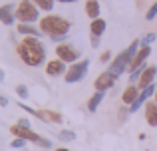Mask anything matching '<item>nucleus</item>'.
<instances>
[{"label": "nucleus", "instance_id": "14", "mask_svg": "<svg viewBox=\"0 0 157 151\" xmlns=\"http://www.w3.org/2000/svg\"><path fill=\"white\" fill-rule=\"evenodd\" d=\"M139 97V92H137V85H133V84H129L125 89H123V93H121V100H123V104H133L135 100Z\"/></svg>", "mask_w": 157, "mask_h": 151}, {"label": "nucleus", "instance_id": "2", "mask_svg": "<svg viewBox=\"0 0 157 151\" xmlns=\"http://www.w3.org/2000/svg\"><path fill=\"white\" fill-rule=\"evenodd\" d=\"M70 26H72L70 20L62 18V16H56V14H48L40 20V30H42V34L50 36V40H56V42L68 36Z\"/></svg>", "mask_w": 157, "mask_h": 151}, {"label": "nucleus", "instance_id": "19", "mask_svg": "<svg viewBox=\"0 0 157 151\" xmlns=\"http://www.w3.org/2000/svg\"><path fill=\"white\" fill-rule=\"evenodd\" d=\"M38 117H42L44 121H56V123L62 121V115L60 113H54V111H38Z\"/></svg>", "mask_w": 157, "mask_h": 151}, {"label": "nucleus", "instance_id": "9", "mask_svg": "<svg viewBox=\"0 0 157 151\" xmlns=\"http://www.w3.org/2000/svg\"><path fill=\"white\" fill-rule=\"evenodd\" d=\"M115 77L111 72H104V74H100L96 77V81H94V88H96V92H105V89H109L111 85L115 84Z\"/></svg>", "mask_w": 157, "mask_h": 151}, {"label": "nucleus", "instance_id": "6", "mask_svg": "<svg viewBox=\"0 0 157 151\" xmlns=\"http://www.w3.org/2000/svg\"><path fill=\"white\" fill-rule=\"evenodd\" d=\"M90 70V60H82V62H74L70 64L68 72H66V84H76V81L84 80L86 74H88Z\"/></svg>", "mask_w": 157, "mask_h": 151}, {"label": "nucleus", "instance_id": "25", "mask_svg": "<svg viewBox=\"0 0 157 151\" xmlns=\"http://www.w3.org/2000/svg\"><path fill=\"white\" fill-rule=\"evenodd\" d=\"M12 147H24V145H26V139H22V137H16L14 141H12Z\"/></svg>", "mask_w": 157, "mask_h": 151}, {"label": "nucleus", "instance_id": "26", "mask_svg": "<svg viewBox=\"0 0 157 151\" xmlns=\"http://www.w3.org/2000/svg\"><path fill=\"white\" fill-rule=\"evenodd\" d=\"M16 125H18V127H30V121H28L26 117H22V119H18V123H16Z\"/></svg>", "mask_w": 157, "mask_h": 151}, {"label": "nucleus", "instance_id": "32", "mask_svg": "<svg viewBox=\"0 0 157 151\" xmlns=\"http://www.w3.org/2000/svg\"><path fill=\"white\" fill-rule=\"evenodd\" d=\"M155 101H157V92H155Z\"/></svg>", "mask_w": 157, "mask_h": 151}, {"label": "nucleus", "instance_id": "16", "mask_svg": "<svg viewBox=\"0 0 157 151\" xmlns=\"http://www.w3.org/2000/svg\"><path fill=\"white\" fill-rule=\"evenodd\" d=\"M16 30H18L20 34H24V36H36V38H40V36H42V30L34 28L32 24H20L18 22V28H16Z\"/></svg>", "mask_w": 157, "mask_h": 151}, {"label": "nucleus", "instance_id": "11", "mask_svg": "<svg viewBox=\"0 0 157 151\" xmlns=\"http://www.w3.org/2000/svg\"><path fill=\"white\" fill-rule=\"evenodd\" d=\"M0 22H2L4 26H12V24L16 22V8L12 6V4L0 6Z\"/></svg>", "mask_w": 157, "mask_h": 151}, {"label": "nucleus", "instance_id": "3", "mask_svg": "<svg viewBox=\"0 0 157 151\" xmlns=\"http://www.w3.org/2000/svg\"><path fill=\"white\" fill-rule=\"evenodd\" d=\"M139 48H141V42H137V40H135V42L131 44L129 48H125L123 52H119V54L115 56L113 62L109 64V70H107V72H111V74H113L115 77H119V76L123 74V72L127 70V68L131 66V62H133L135 54L139 52Z\"/></svg>", "mask_w": 157, "mask_h": 151}, {"label": "nucleus", "instance_id": "15", "mask_svg": "<svg viewBox=\"0 0 157 151\" xmlns=\"http://www.w3.org/2000/svg\"><path fill=\"white\" fill-rule=\"evenodd\" d=\"M105 20L104 18H96L92 20V24H90V32H92V36H98V38H101V34L105 32Z\"/></svg>", "mask_w": 157, "mask_h": 151}, {"label": "nucleus", "instance_id": "22", "mask_svg": "<svg viewBox=\"0 0 157 151\" xmlns=\"http://www.w3.org/2000/svg\"><path fill=\"white\" fill-rule=\"evenodd\" d=\"M16 93H18V97H20V100H26V97L30 96V93H28V88H26L24 84L16 85Z\"/></svg>", "mask_w": 157, "mask_h": 151}, {"label": "nucleus", "instance_id": "23", "mask_svg": "<svg viewBox=\"0 0 157 151\" xmlns=\"http://www.w3.org/2000/svg\"><path fill=\"white\" fill-rule=\"evenodd\" d=\"M155 16H157V2L151 4V8L147 10V14H145V20H153Z\"/></svg>", "mask_w": 157, "mask_h": 151}, {"label": "nucleus", "instance_id": "30", "mask_svg": "<svg viewBox=\"0 0 157 151\" xmlns=\"http://www.w3.org/2000/svg\"><path fill=\"white\" fill-rule=\"evenodd\" d=\"M0 105H8V100L4 96H0Z\"/></svg>", "mask_w": 157, "mask_h": 151}, {"label": "nucleus", "instance_id": "20", "mask_svg": "<svg viewBox=\"0 0 157 151\" xmlns=\"http://www.w3.org/2000/svg\"><path fill=\"white\" fill-rule=\"evenodd\" d=\"M32 2H34L36 6L40 8V10H44V12H52L54 2H56V0H32Z\"/></svg>", "mask_w": 157, "mask_h": 151}, {"label": "nucleus", "instance_id": "17", "mask_svg": "<svg viewBox=\"0 0 157 151\" xmlns=\"http://www.w3.org/2000/svg\"><path fill=\"white\" fill-rule=\"evenodd\" d=\"M86 14L92 20L100 18V2H98V0H88V2H86Z\"/></svg>", "mask_w": 157, "mask_h": 151}, {"label": "nucleus", "instance_id": "21", "mask_svg": "<svg viewBox=\"0 0 157 151\" xmlns=\"http://www.w3.org/2000/svg\"><path fill=\"white\" fill-rule=\"evenodd\" d=\"M58 137H60L62 141H74V139H76V133H74L72 129H62Z\"/></svg>", "mask_w": 157, "mask_h": 151}, {"label": "nucleus", "instance_id": "4", "mask_svg": "<svg viewBox=\"0 0 157 151\" xmlns=\"http://www.w3.org/2000/svg\"><path fill=\"white\" fill-rule=\"evenodd\" d=\"M38 10L40 8L36 6L32 0H20L18 6H16V20L20 24H34L38 20Z\"/></svg>", "mask_w": 157, "mask_h": 151}, {"label": "nucleus", "instance_id": "13", "mask_svg": "<svg viewBox=\"0 0 157 151\" xmlns=\"http://www.w3.org/2000/svg\"><path fill=\"white\" fill-rule=\"evenodd\" d=\"M145 121L151 127H157V101H147L145 104Z\"/></svg>", "mask_w": 157, "mask_h": 151}, {"label": "nucleus", "instance_id": "10", "mask_svg": "<svg viewBox=\"0 0 157 151\" xmlns=\"http://www.w3.org/2000/svg\"><path fill=\"white\" fill-rule=\"evenodd\" d=\"M155 76H157V66H147L145 70L141 72V76H139V80H137V85H139L141 89H145L147 85H151V84H153Z\"/></svg>", "mask_w": 157, "mask_h": 151}, {"label": "nucleus", "instance_id": "27", "mask_svg": "<svg viewBox=\"0 0 157 151\" xmlns=\"http://www.w3.org/2000/svg\"><path fill=\"white\" fill-rule=\"evenodd\" d=\"M109 58H111V52H104L101 54V62H109Z\"/></svg>", "mask_w": 157, "mask_h": 151}, {"label": "nucleus", "instance_id": "12", "mask_svg": "<svg viewBox=\"0 0 157 151\" xmlns=\"http://www.w3.org/2000/svg\"><path fill=\"white\" fill-rule=\"evenodd\" d=\"M66 62H62V60H50V62L46 64V74L50 76V77H56V76H62V74H66Z\"/></svg>", "mask_w": 157, "mask_h": 151}, {"label": "nucleus", "instance_id": "1", "mask_svg": "<svg viewBox=\"0 0 157 151\" xmlns=\"http://www.w3.org/2000/svg\"><path fill=\"white\" fill-rule=\"evenodd\" d=\"M18 56L26 66L38 68L46 62V50H44V44L40 42V38L36 36H26L22 42L18 44Z\"/></svg>", "mask_w": 157, "mask_h": 151}, {"label": "nucleus", "instance_id": "28", "mask_svg": "<svg viewBox=\"0 0 157 151\" xmlns=\"http://www.w3.org/2000/svg\"><path fill=\"white\" fill-rule=\"evenodd\" d=\"M92 46H94V48L100 46V38H98V36H92Z\"/></svg>", "mask_w": 157, "mask_h": 151}, {"label": "nucleus", "instance_id": "18", "mask_svg": "<svg viewBox=\"0 0 157 151\" xmlns=\"http://www.w3.org/2000/svg\"><path fill=\"white\" fill-rule=\"evenodd\" d=\"M101 100H104V92H96L92 97H90V101H88V109H90V113H96V111H98V108H100Z\"/></svg>", "mask_w": 157, "mask_h": 151}, {"label": "nucleus", "instance_id": "7", "mask_svg": "<svg viewBox=\"0 0 157 151\" xmlns=\"http://www.w3.org/2000/svg\"><path fill=\"white\" fill-rule=\"evenodd\" d=\"M56 56H58V60H62V62H66V64H74L80 58V50H76L72 44H58Z\"/></svg>", "mask_w": 157, "mask_h": 151}, {"label": "nucleus", "instance_id": "5", "mask_svg": "<svg viewBox=\"0 0 157 151\" xmlns=\"http://www.w3.org/2000/svg\"><path fill=\"white\" fill-rule=\"evenodd\" d=\"M10 131H12V135L22 137V139H26V141H34L36 145H40V147H44V149L52 147V141H48L46 137L38 135V133H36V131H32L30 127H18V125H12V127H10Z\"/></svg>", "mask_w": 157, "mask_h": 151}, {"label": "nucleus", "instance_id": "31", "mask_svg": "<svg viewBox=\"0 0 157 151\" xmlns=\"http://www.w3.org/2000/svg\"><path fill=\"white\" fill-rule=\"evenodd\" d=\"M56 151H70V149H66V147H58Z\"/></svg>", "mask_w": 157, "mask_h": 151}, {"label": "nucleus", "instance_id": "33", "mask_svg": "<svg viewBox=\"0 0 157 151\" xmlns=\"http://www.w3.org/2000/svg\"><path fill=\"white\" fill-rule=\"evenodd\" d=\"M0 76H2V72H0Z\"/></svg>", "mask_w": 157, "mask_h": 151}, {"label": "nucleus", "instance_id": "8", "mask_svg": "<svg viewBox=\"0 0 157 151\" xmlns=\"http://www.w3.org/2000/svg\"><path fill=\"white\" fill-rule=\"evenodd\" d=\"M155 92H157V88H155L153 84H151V85H147L145 89H141V92H139V97H137V100H135L133 104L129 105V113L139 111V108H141L143 104H147V100H149L151 96H155Z\"/></svg>", "mask_w": 157, "mask_h": 151}, {"label": "nucleus", "instance_id": "29", "mask_svg": "<svg viewBox=\"0 0 157 151\" xmlns=\"http://www.w3.org/2000/svg\"><path fill=\"white\" fill-rule=\"evenodd\" d=\"M56 2H62V4H74V2H78V0H56Z\"/></svg>", "mask_w": 157, "mask_h": 151}, {"label": "nucleus", "instance_id": "24", "mask_svg": "<svg viewBox=\"0 0 157 151\" xmlns=\"http://www.w3.org/2000/svg\"><path fill=\"white\" fill-rule=\"evenodd\" d=\"M155 38H157L155 34H147V36H143V38H141V46H149L151 42H155Z\"/></svg>", "mask_w": 157, "mask_h": 151}]
</instances>
